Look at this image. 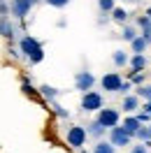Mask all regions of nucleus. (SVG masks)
I'll return each mask as SVG.
<instances>
[{"mask_svg":"<svg viewBox=\"0 0 151 153\" xmlns=\"http://www.w3.org/2000/svg\"><path fill=\"white\" fill-rule=\"evenodd\" d=\"M19 47H21V53H26V58L30 63H40L44 58V49L35 37H21Z\"/></svg>","mask_w":151,"mask_h":153,"instance_id":"f257e3e1","label":"nucleus"},{"mask_svg":"<svg viewBox=\"0 0 151 153\" xmlns=\"http://www.w3.org/2000/svg\"><path fill=\"white\" fill-rule=\"evenodd\" d=\"M130 142H132V134L126 132L121 125L109 128V144L112 146H130Z\"/></svg>","mask_w":151,"mask_h":153,"instance_id":"f03ea898","label":"nucleus"},{"mask_svg":"<svg viewBox=\"0 0 151 153\" xmlns=\"http://www.w3.org/2000/svg\"><path fill=\"white\" fill-rule=\"evenodd\" d=\"M81 109L84 111H98V109H102V95L98 91H86L84 97H81Z\"/></svg>","mask_w":151,"mask_h":153,"instance_id":"7ed1b4c3","label":"nucleus"},{"mask_svg":"<svg viewBox=\"0 0 151 153\" xmlns=\"http://www.w3.org/2000/svg\"><path fill=\"white\" fill-rule=\"evenodd\" d=\"M86 130L81 125H72V128H67V144L72 146V149H81L86 144Z\"/></svg>","mask_w":151,"mask_h":153,"instance_id":"20e7f679","label":"nucleus"},{"mask_svg":"<svg viewBox=\"0 0 151 153\" xmlns=\"http://www.w3.org/2000/svg\"><path fill=\"white\" fill-rule=\"evenodd\" d=\"M98 111H100V114H98L95 121L102 125V128H107V130L114 128V125H119V121H121V116H119L116 109H98Z\"/></svg>","mask_w":151,"mask_h":153,"instance_id":"39448f33","label":"nucleus"},{"mask_svg":"<svg viewBox=\"0 0 151 153\" xmlns=\"http://www.w3.org/2000/svg\"><path fill=\"white\" fill-rule=\"evenodd\" d=\"M121 74L119 72H107V74L100 79V86H102V91H107V93H119V86H121Z\"/></svg>","mask_w":151,"mask_h":153,"instance_id":"423d86ee","label":"nucleus"},{"mask_svg":"<svg viewBox=\"0 0 151 153\" xmlns=\"http://www.w3.org/2000/svg\"><path fill=\"white\" fill-rule=\"evenodd\" d=\"M33 5H35L33 0H12L10 12H12V16H14V19H26Z\"/></svg>","mask_w":151,"mask_h":153,"instance_id":"0eeeda50","label":"nucleus"},{"mask_svg":"<svg viewBox=\"0 0 151 153\" xmlns=\"http://www.w3.org/2000/svg\"><path fill=\"white\" fill-rule=\"evenodd\" d=\"M95 84V76L91 74V72H77L75 74V86L77 91H81V93H86V91H91Z\"/></svg>","mask_w":151,"mask_h":153,"instance_id":"6e6552de","label":"nucleus"},{"mask_svg":"<svg viewBox=\"0 0 151 153\" xmlns=\"http://www.w3.org/2000/svg\"><path fill=\"white\" fill-rule=\"evenodd\" d=\"M0 35L7 37V39H12L16 35V28H14V23L10 21V16H2V19H0Z\"/></svg>","mask_w":151,"mask_h":153,"instance_id":"1a4fd4ad","label":"nucleus"},{"mask_svg":"<svg viewBox=\"0 0 151 153\" xmlns=\"http://www.w3.org/2000/svg\"><path fill=\"white\" fill-rule=\"evenodd\" d=\"M121 107H123V111L132 114V111H137V109H140V97H137V95H126Z\"/></svg>","mask_w":151,"mask_h":153,"instance_id":"9d476101","label":"nucleus"},{"mask_svg":"<svg viewBox=\"0 0 151 153\" xmlns=\"http://www.w3.org/2000/svg\"><path fill=\"white\" fill-rule=\"evenodd\" d=\"M84 130H86V134H91V137H95V139H100V137L105 134V130H107V128H102L98 121H91V123L86 125Z\"/></svg>","mask_w":151,"mask_h":153,"instance_id":"9b49d317","label":"nucleus"},{"mask_svg":"<svg viewBox=\"0 0 151 153\" xmlns=\"http://www.w3.org/2000/svg\"><path fill=\"white\" fill-rule=\"evenodd\" d=\"M140 121H137V118H135V116H128V118H123V130H126V132H130L132 137H135V132H137V130H140Z\"/></svg>","mask_w":151,"mask_h":153,"instance_id":"f8f14e48","label":"nucleus"},{"mask_svg":"<svg viewBox=\"0 0 151 153\" xmlns=\"http://www.w3.org/2000/svg\"><path fill=\"white\" fill-rule=\"evenodd\" d=\"M130 67H132V72H144V67H147L144 53H135V56L130 58Z\"/></svg>","mask_w":151,"mask_h":153,"instance_id":"ddd939ff","label":"nucleus"},{"mask_svg":"<svg viewBox=\"0 0 151 153\" xmlns=\"http://www.w3.org/2000/svg\"><path fill=\"white\" fill-rule=\"evenodd\" d=\"M135 137H137V139H140V142H151V123L147 125H140V130H137V132H135Z\"/></svg>","mask_w":151,"mask_h":153,"instance_id":"4468645a","label":"nucleus"},{"mask_svg":"<svg viewBox=\"0 0 151 153\" xmlns=\"http://www.w3.org/2000/svg\"><path fill=\"white\" fill-rule=\"evenodd\" d=\"M93 153H116V146H112L109 142H98Z\"/></svg>","mask_w":151,"mask_h":153,"instance_id":"2eb2a0df","label":"nucleus"},{"mask_svg":"<svg viewBox=\"0 0 151 153\" xmlns=\"http://www.w3.org/2000/svg\"><path fill=\"white\" fill-rule=\"evenodd\" d=\"M130 47H132V53H144V49L149 47V44H147V42H144V39H142L140 35H137V37H135V39L130 42Z\"/></svg>","mask_w":151,"mask_h":153,"instance_id":"dca6fc26","label":"nucleus"},{"mask_svg":"<svg viewBox=\"0 0 151 153\" xmlns=\"http://www.w3.org/2000/svg\"><path fill=\"white\" fill-rule=\"evenodd\" d=\"M112 60H114L116 67H123V65H128V53H126V51H114Z\"/></svg>","mask_w":151,"mask_h":153,"instance_id":"f3484780","label":"nucleus"},{"mask_svg":"<svg viewBox=\"0 0 151 153\" xmlns=\"http://www.w3.org/2000/svg\"><path fill=\"white\" fill-rule=\"evenodd\" d=\"M109 14H112V19H114V21H119V23H126V21H128V12L121 10V7H114Z\"/></svg>","mask_w":151,"mask_h":153,"instance_id":"a211bd4d","label":"nucleus"},{"mask_svg":"<svg viewBox=\"0 0 151 153\" xmlns=\"http://www.w3.org/2000/svg\"><path fill=\"white\" fill-rule=\"evenodd\" d=\"M121 37L126 39V42H132V39L137 37V30L132 28V26H123V30H121Z\"/></svg>","mask_w":151,"mask_h":153,"instance_id":"6ab92c4d","label":"nucleus"},{"mask_svg":"<svg viewBox=\"0 0 151 153\" xmlns=\"http://www.w3.org/2000/svg\"><path fill=\"white\" fill-rule=\"evenodd\" d=\"M98 7H100V12L109 14V12L114 10V0H98Z\"/></svg>","mask_w":151,"mask_h":153,"instance_id":"aec40b11","label":"nucleus"},{"mask_svg":"<svg viewBox=\"0 0 151 153\" xmlns=\"http://www.w3.org/2000/svg\"><path fill=\"white\" fill-rule=\"evenodd\" d=\"M40 91H42V95H44V97H49V100H54V97L58 95V91H56V88H54V86H47V84L40 88Z\"/></svg>","mask_w":151,"mask_h":153,"instance_id":"412c9836","label":"nucleus"},{"mask_svg":"<svg viewBox=\"0 0 151 153\" xmlns=\"http://www.w3.org/2000/svg\"><path fill=\"white\" fill-rule=\"evenodd\" d=\"M137 97H142V100H151V86H137Z\"/></svg>","mask_w":151,"mask_h":153,"instance_id":"4be33fe9","label":"nucleus"},{"mask_svg":"<svg viewBox=\"0 0 151 153\" xmlns=\"http://www.w3.org/2000/svg\"><path fill=\"white\" fill-rule=\"evenodd\" d=\"M144 72H132V79H130V84H137V86H142L144 84Z\"/></svg>","mask_w":151,"mask_h":153,"instance_id":"5701e85b","label":"nucleus"},{"mask_svg":"<svg viewBox=\"0 0 151 153\" xmlns=\"http://www.w3.org/2000/svg\"><path fill=\"white\" fill-rule=\"evenodd\" d=\"M47 5H51V7H67L70 5V0H44Z\"/></svg>","mask_w":151,"mask_h":153,"instance_id":"b1692460","label":"nucleus"},{"mask_svg":"<svg viewBox=\"0 0 151 153\" xmlns=\"http://www.w3.org/2000/svg\"><path fill=\"white\" fill-rule=\"evenodd\" d=\"M130 153H149V144H137V146H132Z\"/></svg>","mask_w":151,"mask_h":153,"instance_id":"393cba45","label":"nucleus"},{"mask_svg":"<svg viewBox=\"0 0 151 153\" xmlns=\"http://www.w3.org/2000/svg\"><path fill=\"white\" fill-rule=\"evenodd\" d=\"M137 26H140L142 30H144V28H151V21H149V16H140V19H137Z\"/></svg>","mask_w":151,"mask_h":153,"instance_id":"a878e982","label":"nucleus"},{"mask_svg":"<svg viewBox=\"0 0 151 153\" xmlns=\"http://www.w3.org/2000/svg\"><path fill=\"white\" fill-rule=\"evenodd\" d=\"M135 118H137V121L144 125V123H149V121H151V114H147V111H140V114L135 116Z\"/></svg>","mask_w":151,"mask_h":153,"instance_id":"bb28decb","label":"nucleus"},{"mask_svg":"<svg viewBox=\"0 0 151 153\" xmlns=\"http://www.w3.org/2000/svg\"><path fill=\"white\" fill-rule=\"evenodd\" d=\"M0 16H10V5L5 0H0Z\"/></svg>","mask_w":151,"mask_h":153,"instance_id":"cd10ccee","label":"nucleus"},{"mask_svg":"<svg viewBox=\"0 0 151 153\" xmlns=\"http://www.w3.org/2000/svg\"><path fill=\"white\" fill-rule=\"evenodd\" d=\"M140 37L144 39L147 44H151V28H144V30H142V35H140Z\"/></svg>","mask_w":151,"mask_h":153,"instance_id":"c85d7f7f","label":"nucleus"},{"mask_svg":"<svg viewBox=\"0 0 151 153\" xmlns=\"http://www.w3.org/2000/svg\"><path fill=\"white\" fill-rule=\"evenodd\" d=\"M130 88H132V84H130V81H121V86H119V91H121V93H128Z\"/></svg>","mask_w":151,"mask_h":153,"instance_id":"c756f323","label":"nucleus"},{"mask_svg":"<svg viewBox=\"0 0 151 153\" xmlns=\"http://www.w3.org/2000/svg\"><path fill=\"white\" fill-rule=\"evenodd\" d=\"M10 56H12V58H19L21 51H19V49H14V47H10Z\"/></svg>","mask_w":151,"mask_h":153,"instance_id":"7c9ffc66","label":"nucleus"},{"mask_svg":"<svg viewBox=\"0 0 151 153\" xmlns=\"http://www.w3.org/2000/svg\"><path fill=\"white\" fill-rule=\"evenodd\" d=\"M54 109H56V114H58V116H67V111H65V109H61L58 105H54Z\"/></svg>","mask_w":151,"mask_h":153,"instance_id":"2f4dec72","label":"nucleus"},{"mask_svg":"<svg viewBox=\"0 0 151 153\" xmlns=\"http://www.w3.org/2000/svg\"><path fill=\"white\" fill-rule=\"evenodd\" d=\"M98 23H100V26H102V23H109V16H107V14H105V12H102V19L98 21Z\"/></svg>","mask_w":151,"mask_h":153,"instance_id":"473e14b6","label":"nucleus"},{"mask_svg":"<svg viewBox=\"0 0 151 153\" xmlns=\"http://www.w3.org/2000/svg\"><path fill=\"white\" fill-rule=\"evenodd\" d=\"M144 111H147V114H151V100H147V105H144Z\"/></svg>","mask_w":151,"mask_h":153,"instance_id":"72a5a7b5","label":"nucleus"},{"mask_svg":"<svg viewBox=\"0 0 151 153\" xmlns=\"http://www.w3.org/2000/svg\"><path fill=\"white\" fill-rule=\"evenodd\" d=\"M147 16H149V21H151V7H149V10H147Z\"/></svg>","mask_w":151,"mask_h":153,"instance_id":"f704fd0d","label":"nucleus"},{"mask_svg":"<svg viewBox=\"0 0 151 153\" xmlns=\"http://www.w3.org/2000/svg\"><path fill=\"white\" fill-rule=\"evenodd\" d=\"M79 153H88V151H79Z\"/></svg>","mask_w":151,"mask_h":153,"instance_id":"c9c22d12","label":"nucleus"},{"mask_svg":"<svg viewBox=\"0 0 151 153\" xmlns=\"http://www.w3.org/2000/svg\"><path fill=\"white\" fill-rule=\"evenodd\" d=\"M33 2H37V0H33Z\"/></svg>","mask_w":151,"mask_h":153,"instance_id":"e433bc0d","label":"nucleus"}]
</instances>
